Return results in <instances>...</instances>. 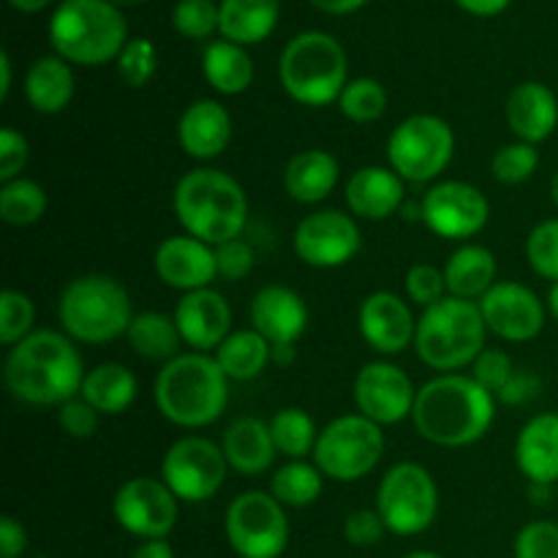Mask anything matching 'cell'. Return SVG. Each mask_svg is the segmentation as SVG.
Instances as JSON below:
<instances>
[{"instance_id": "cell-1", "label": "cell", "mask_w": 558, "mask_h": 558, "mask_svg": "<svg viewBox=\"0 0 558 558\" xmlns=\"http://www.w3.org/2000/svg\"><path fill=\"white\" fill-rule=\"evenodd\" d=\"M85 365L65 332L33 330L11 347L3 379L11 396L27 407H63L85 385Z\"/></svg>"}, {"instance_id": "cell-2", "label": "cell", "mask_w": 558, "mask_h": 558, "mask_svg": "<svg viewBox=\"0 0 558 558\" xmlns=\"http://www.w3.org/2000/svg\"><path fill=\"white\" fill-rule=\"evenodd\" d=\"M496 417V396L474 376L439 374L425 381L414 401V428L439 447H469L483 439Z\"/></svg>"}, {"instance_id": "cell-3", "label": "cell", "mask_w": 558, "mask_h": 558, "mask_svg": "<svg viewBox=\"0 0 558 558\" xmlns=\"http://www.w3.org/2000/svg\"><path fill=\"white\" fill-rule=\"evenodd\" d=\"M174 216L185 234L207 245L238 240L248 221V199L232 174L202 167L185 172L174 185Z\"/></svg>"}, {"instance_id": "cell-4", "label": "cell", "mask_w": 558, "mask_h": 558, "mask_svg": "<svg viewBox=\"0 0 558 558\" xmlns=\"http://www.w3.org/2000/svg\"><path fill=\"white\" fill-rule=\"evenodd\" d=\"M156 407L178 428H207L229 403V379L205 352L178 354L156 376Z\"/></svg>"}, {"instance_id": "cell-5", "label": "cell", "mask_w": 558, "mask_h": 558, "mask_svg": "<svg viewBox=\"0 0 558 558\" xmlns=\"http://www.w3.org/2000/svg\"><path fill=\"white\" fill-rule=\"evenodd\" d=\"M49 44L65 63L104 65L129 44V22L109 0H63L49 20Z\"/></svg>"}, {"instance_id": "cell-6", "label": "cell", "mask_w": 558, "mask_h": 558, "mask_svg": "<svg viewBox=\"0 0 558 558\" xmlns=\"http://www.w3.org/2000/svg\"><path fill=\"white\" fill-rule=\"evenodd\" d=\"M485 332L488 325L480 303L447 294L445 300L423 311L414 349L428 368L439 374H458L466 365H474V360L483 354Z\"/></svg>"}, {"instance_id": "cell-7", "label": "cell", "mask_w": 558, "mask_h": 558, "mask_svg": "<svg viewBox=\"0 0 558 558\" xmlns=\"http://www.w3.org/2000/svg\"><path fill=\"white\" fill-rule=\"evenodd\" d=\"M278 80L289 98L303 107H327L349 85L347 52L330 33L305 31L283 47Z\"/></svg>"}, {"instance_id": "cell-8", "label": "cell", "mask_w": 558, "mask_h": 558, "mask_svg": "<svg viewBox=\"0 0 558 558\" xmlns=\"http://www.w3.org/2000/svg\"><path fill=\"white\" fill-rule=\"evenodd\" d=\"M134 305L120 281L109 276H80L60 292L58 322L71 341L109 343L125 336Z\"/></svg>"}, {"instance_id": "cell-9", "label": "cell", "mask_w": 558, "mask_h": 558, "mask_svg": "<svg viewBox=\"0 0 558 558\" xmlns=\"http://www.w3.org/2000/svg\"><path fill=\"white\" fill-rule=\"evenodd\" d=\"M385 456L381 425L363 414H343L319 430L314 463L327 480L357 483L379 466Z\"/></svg>"}, {"instance_id": "cell-10", "label": "cell", "mask_w": 558, "mask_h": 558, "mask_svg": "<svg viewBox=\"0 0 558 558\" xmlns=\"http://www.w3.org/2000/svg\"><path fill=\"white\" fill-rule=\"evenodd\" d=\"M376 512L396 537H417L428 532L439 515L436 480L420 463H396L376 490Z\"/></svg>"}, {"instance_id": "cell-11", "label": "cell", "mask_w": 558, "mask_h": 558, "mask_svg": "<svg viewBox=\"0 0 558 558\" xmlns=\"http://www.w3.org/2000/svg\"><path fill=\"white\" fill-rule=\"evenodd\" d=\"M456 134L436 114H412L401 120L387 140V161L407 183H430L450 167Z\"/></svg>"}, {"instance_id": "cell-12", "label": "cell", "mask_w": 558, "mask_h": 558, "mask_svg": "<svg viewBox=\"0 0 558 558\" xmlns=\"http://www.w3.org/2000/svg\"><path fill=\"white\" fill-rule=\"evenodd\" d=\"M223 532L240 558H281L289 545V518L272 494L245 490L227 507Z\"/></svg>"}, {"instance_id": "cell-13", "label": "cell", "mask_w": 558, "mask_h": 558, "mask_svg": "<svg viewBox=\"0 0 558 558\" xmlns=\"http://www.w3.org/2000/svg\"><path fill=\"white\" fill-rule=\"evenodd\" d=\"M229 463L218 445L205 436H183L161 461V480L180 501L199 505L223 488Z\"/></svg>"}, {"instance_id": "cell-14", "label": "cell", "mask_w": 558, "mask_h": 558, "mask_svg": "<svg viewBox=\"0 0 558 558\" xmlns=\"http://www.w3.org/2000/svg\"><path fill=\"white\" fill-rule=\"evenodd\" d=\"M178 496L163 480L131 477L112 499V515L123 532L145 539H167L178 526Z\"/></svg>"}, {"instance_id": "cell-15", "label": "cell", "mask_w": 558, "mask_h": 558, "mask_svg": "<svg viewBox=\"0 0 558 558\" xmlns=\"http://www.w3.org/2000/svg\"><path fill=\"white\" fill-rule=\"evenodd\" d=\"M423 221L434 234L445 240H469L485 229L490 205L483 191L463 180H445L425 191Z\"/></svg>"}, {"instance_id": "cell-16", "label": "cell", "mask_w": 558, "mask_h": 558, "mask_svg": "<svg viewBox=\"0 0 558 558\" xmlns=\"http://www.w3.org/2000/svg\"><path fill=\"white\" fill-rule=\"evenodd\" d=\"M294 254L300 262L319 270L343 267L357 256L363 238L352 216L341 210H316L294 229Z\"/></svg>"}, {"instance_id": "cell-17", "label": "cell", "mask_w": 558, "mask_h": 558, "mask_svg": "<svg viewBox=\"0 0 558 558\" xmlns=\"http://www.w3.org/2000/svg\"><path fill=\"white\" fill-rule=\"evenodd\" d=\"M414 392L412 379L392 363H368L354 379V403L360 414L376 425H398L412 417Z\"/></svg>"}, {"instance_id": "cell-18", "label": "cell", "mask_w": 558, "mask_h": 558, "mask_svg": "<svg viewBox=\"0 0 558 558\" xmlns=\"http://www.w3.org/2000/svg\"><path fill=\"white\" fill-rule=\"evenodd\" d=\"M480 311L488 332L505 341H532L545 327V305L529 287L515 281H499L483 300Z\"/></svg>"}, {"instance_id": "cell-19", "label": "cell", "mask_w": 558, "mask_h": 558, "mask_svg": "<svg viewBox=\"0 0 558 558\" xmlns=\"http://www.w3.org/2000/svg\"><path fill=\"white\" fill-rule=\"evenodd\" d=\"M365 343L379 354H401L417 336V322L403 298L392 292H374L363 300L357 316Z\"/></svg>"}, {"instance_id": "cell-20", "label": "cell", "mask_w": 558, "mask_h": 558, "mask_svg": "<svg viewBox=\"0 0 558 558\" xmlns=\"http://www.w3.org/2000/svg\"><path fill=\"white\" fill-rule=\"evenodd\" d=\"M174 325L194 352H216L232 332V308L216 289H196L180 298Z\"/></svg>"}, {"instance_id": "cell-21", "label": "cell", "mask_w": 558, "mask_h": 558, "mask_svg": "<svg viewBox=\"0 0 558 558\" xmlns=\"http://www.w3.org/2000/svg\"><path fill=\"white\" fill-rule=\"evenodd\" d=\"M153 265H156L158 278L169 289H180L185 294L207 289L218 276L216 248L191 234H174V238L163 240Z\"/></svg>"}, {"instance_id": "cell-22", "label": "cell", "mask_w": 558, "mask_h": 558, "mask_svg": "<svg viewBox=\"0 0 558 558\" xmlns=\"http://www.w3.org/2000/svg\"><path fill=\"white\" fill-rule=\"evenodd\" d=\"M251 327L270 341V347H294L308 327V305L294 289L270 283L251 300Z\"/></svg>"}, {"instance_id": "cell-23", "label": "cell", "mask_w": 558, "mask_h": 558, "mask_svg": "<svg viewBox=\"0 0 558 558\" xmlns=\"http://www.w3.org/2000/svg\"><path fill=\"white\" fill-rule=\"evenodd\" d=\"M178 140L185 156L196 158V161L218 158L232 142V114L227 112L223 104L213 101V98H199L180 114Z\"/></svg>"}, {"instance_id": "cell-24", "label": "cell", "mask_w": 558, "mask_h": 558, "mask_svg": "<svg viewBox=\"0 0 558 558\" xmlns=\"http://www.w3.org/2000/svg\"><path fill=\"white\" fill-rule=\"evenodd\" d=\"M349 210L365 221H385L403 207V178L387 167H363L349 178L347 189Z\"/></svg>"}, {"instance_id": "cell-25", "label": "cell", "mask_w": 558, "mask_h": 558, "mask_svg": "<svg viewBox=\"0 0 558 558\" xmlns=\"http://www.w3.org/2000/svg\"><path fill=\"white\" fill-rule=\"evenodd\" d=\"M507 123L518 142L539 145L558 125V98L543 82H521L507 98Z\"/></svg>"}, {"instance_id": "cell-26", "label": "cell", "mask_w": 558, "mask_h": 558, "mask_svg": "<svg viewBox=\"0 0 558 558\" xmlns=\"http://www.w3.org/2000/svg\"><path fill=\"white\" fill-rule=\"evenodd\" d=\"M515 466L529 483H558V414L545 412L529 420L515 439Z\"/></svg>"}, {"instance_id": "cell-27", "label": "cell", "mask_w": 558, "mask_h": 558, "mask_svg": "<svg viewBox=\"0 0 558 558\" xmlns=\"http://www.w3.org/2000/svg\"><path fill=\"white\" fill-rule=\"evenodd\" d=\"M221 450L227 456L229 469L245 474V477H256V474L267 472L278 456L270 423H262L259 417L234 420L227 434H223Z\"/></svg>"}, {"instance_id": "cell-28", "label": "cell", "mask_w": 558, "mask_h": 558, "mask_svg": "<svg viewBox=\"0 0 558 558\" xmlns=\"http://www.w3.org/2000/svg\"><path fill=\"white\" fill-rule=\"evenodd\" d=\"M338 174L341 169H338L336 156L314 147V150H303L289 158L283 169V189L300 205H319L338 185Z\"/></svg>"}, {"instance_id": "cell-29", "label": "cell", "mask_w": 558, "mask_h": 558, "mask_svg": "<svg viewBox=\"0 0 558 558\" xmlns=\"http://www.w3.org/2000/svg\"><path fill=\"white\" fill-rule=\"evenodd\" d=\"M25 98L38 114H58L74 98V74L71 63L60 54H44L33 60L25 74Z\"/></svg>"}, {"instance_id": "cell-30", "label": "cell", "mask_w": 558, "mask_h": 558, "mask_svg": "<svg viewBox=\"0 0 558 558\" xmlns=\"http://www.w3.org/2000/svg\"><path fill=\"white\" fill-rule=\"evenodd\" d=\"M447 294L461 300H483L496 287V256L485 245H461L445 265Z\"/></svg>"}, {"instance_id": "cell-31", "label": "cell", "mask_w": 558, "mask_h": 558, "mask_svg": "<svg viewBox=\"0 0 558 558\" xmlns=\"http://www.w3.org/2000/svg\"><path fill=\"white\" fill-rule=\"evenodd\" d=\"M281 20V0H221V36L251 47L276 31Z\"/></svg>"}, {"instance_id": "cell-32", "label": "cell", "mask_w": 558, "mask_h": 558, "mask_svg": "<svg viewBox=\"0 0 558 558\" xmlns=\"http://www.w3.org/2000/svg\"><path fill=\"white\" fill-rule=\"evenodd\" d=\"M202 71H205L207 85L221 96H240L254 82L251 54L245 52V47L227 41V38L207 44L205 54H202Z\"/></svg>"}, {"instance_id": "cell-33", "label": "cell", "mask_w": 558, "mask_h": 558, "mask_svg": "<svg viewBox=\"0 0 558 558\" xmlns=\"http://www.w3.org/2000/svg\"><path fill=\"white\" fill-rule=\"evenodd\" d=\"M80 396L98 414H123L136 401V376L123 363H101L87 371Z\"/></svg>"}, {"instance_id": "cell-34", "label": "cell", "mask_w": 558, "mask_h": 558, "mask_svg": "<svg viewBox=\"0 0 558 558\" xmlns=\"http://www.w3.org/2000/svg\"><path fill=\"white\" fill-rule=\"evenodd\" d=\"M216 363L229 381H251L272 363V347L265 336L251 330L229 332L227 341L216 349Z\"/></svg>"}, {"instance_id": "cell-35", "label": "cell", "mask_w": 558, "mask_h": 558, "mask_svg": "<svg viewBox=\"0 0 558 558\" xmlns=\"http://www.w3.org/2000/svg\"><path fill=\"white\" fill-rule=\"evenodd\" d=\"M125 336H129L131 347H134L140 357L161 360V363L178 357V349L183 343V336H180L178 325H174V316L153 314V311L136 314Z\"/></svg>"}, {"instance_id": "cell-36", "label": "cell", "mask_w": 558, "mask_h": 558, "mask_svg": "<svg viewBox=\"0 0 558 558\" xmlns=\"http://www.w3.org/2000/svg\"><path fill=\"white\" fill-rule=\"evenodd\" d=\"M325 490V474L316 463L289 461L272 474L270 494L281 501L283 507H311Z\"/></svg>"}, {"instance_id": "cell-37", "label": "cell", "mask_w": 558, "mask_h": 558, "mask_svg": "<svg viewBox=\"0 0 558 558\" xmlns=\"http://www.w3.org/2000/svg\"><path fill=\"white\" fill-rule=\"evenodd\" d=\"M270 434L276 441V450L287 456L289 461H305V456H314L316 439H319L314 420L298 407L276 412V417L270 420Z\"/></svg>"}, {"instance_id": "cell-38", "label": "cell", "mask_w": 558, "mask_h": 558, "mask_svg": "<svg viewBox=\"0 0 558 558\" xmlns=\"http://www.w3.org/2000/svg\"><path fill=\"white\" fill-rule=\"evenodd\" d=\"M47 213V191L36 180L16 178L0 189V218L9 227H31Z\"/></svg>"}, {"instance_id": "cell-39", "label": "cell", "mask_w": 558, "mask_h": 558, "mask_svg": "<svg viewBox=\"0 0 558 558\" xmlns=\"http://www.w3.org/2000/svg\"><path fill=\"white\" fill-rule=\"evenodd\" d=\"M338 109L343 118L352 123H374L387 112V90L381 82L371 80V76H357L349 80L343 87L341 98H338Z\"/></svg>"}, {"instance_id": "cell-40", "label": "cell", "mask_w": 558, "mask_h": 558, "mask_svg": "<svg viewBox=\"0 0 558 558\" xmlns=\"http://www.w3.org/2000/svg\"><path fill=\"white\" fill-rule=\"evenodd\" d=\"M174 31L191 41H205L221 31V5L213 0H178L172 9Z\"/></svg>"}, {"instance_id": "cell-41", "label": "cell", "mask_w": 558, "mask_h": 558, "mask_svg": "<svg viewBox=\"0 0 558 558\" xmlns=\"http://www.w3.org/2000/svg\"><path fill=\"white\" fill-rule=\"evenodd\" d=\"M33 322H36L33 300L27 294L16 292V289H5L0 294V343L16 347L22 338L33 332Z\"/></svg>"}, {"instance_id": "cell-42", "label": "cell", "mask_w": 558, "mask_h": 558, "mask_svg": "<svg viewBox=\"0 0 558 558\" xmlns=\"http://www.w3.org/2000/svg\"><path fill=\"white\" fill-rule=\"evenodd\" d=\"M537 145H529V142H512V145H505L501 150H496L494 161H490V172H494V178L505 185L526 183V180L537 172Z\"/></svg>"}, {"instance_id": "cell-43", "label": "cell", "mask_w": 558, "mask_h": 558, "mask_svg": "<svg viewBox=\"0 0 558 558\" xmlns=\"http://www.w3.org/2000/svg\"><path fill=\"white\" fill-rule=\"evenodd\" d=\"M526 259L539 278L558 281V218L539 221L529 232Z\"/></svg>"}, {"instance_id": "cell-44", "label": "cell", "mask_w": 558, "mask_h": 558, "mask_svg": "<svg viewBox=\"0 0 558 558\" xmlns=\"http://www.w3.org/2000/svg\"><path fill=\"white\" fill-rule=\"evenodd\" d=\"M156 69H158V54L150 38L145 36L129 38V44H125L123 52H120L118 58L120 80H123L129 87H145L147 82L156 76Z\"/></svg>"}, {"instance_id": "cell-45", "label": "cell", "mask_w": 558, "mask_h": 558, "mask_svg": "<svg viewBox=\"0 0 558 558\" xmlns=\"http://www.w3.org/2000/svg\"><path fill=\"white\" fill-rule=\"evenodd\" d=\"M407 298L409 303L420 305V308H430L439 300L447 298V281H445V270L434 265H414L409 267L407 272Z\"/></svg>"}, {"instance_id": "cell-46", "label": "cell", "mask_w": 558, "mask_h": 558, "mask_svg": "<svg viewBox=\"0 0 558 558\" xmlns=\"http://www.w3.org/2000/svg\"><path fill=\"white\" fill-rule=\"evenodd\" d=\"M515 558H558V523L532 521L515 534Z\"/></svg>"}, {"instance_id": "cell-47", "label": "cell", "mask_w": 558, "mask_h": 558, "mask_svg": "<svg viewBox=\"0 0 558 558\" xmlns=\"http://www.w3.org/2000/svg\"><path fill=\"white\" fill-rule=\"evenodd\" d=\"M472 376L485 387V390L499 396V392L505 390L507 381L515 376V368H512V360L507 352H501V349H483V354L474 360Z\"/></svg>"}, {"instance_id": "cell-48", "label": "cell", "mask_w": 558, "mask_h": 558, "mask_svg": "<svg viewBox=\"0 0 558 558\" xmlns=\"http://www.w3.org/2000/svg\"><path fill=\"white\" fill-rule=\"evenodd\" d=\"M385 534L387 526L376 510H354L343 518V539L354 548H374Z\"/></svg>"}, {"instance_id": "cell-49", "label": "cell", "mask_w": 558, "mask_h": 558, "mask_svg": "<svg viewBox=\"0 0 558 558\" xmlns=\"http://www.w3.org/2000/svg\"><path fill=\"white\" fill-rule=\"evenodd\" d=\"M254 259H256L254 248H251L243 238L216 245L218 276L227 278V281H240V278L251 276V270H254Z\"/></svg>"}, {"instance_id": "cell-50", "label": "cell", "mask_w": 558, "mask_h": 558, "mask_svg": "<svg viewBox=\"0 0 558 558\" xmlns=\"http://www.w3.org/2000/svg\"><path fill=\"white\" fill-rule=\"evenodd\" d=\"M58 423L71 439H90L98 428V412L82 396L58 407Z\"/></svg>"}, {"instance_id": "cell-51", "label": "cell", "mask_w": 558, "mask_h": 558, "mask_svg": "<svg viewBox=\"0 0 558 558\" xmlns=\"http://www.w3.org/2000/svg\"><path fill=\"white\" fill-rule=\"evenodd\" d=\"M27 156V140L11 125L0 129V180L11 183V180L22 178V169H25Z\"/></svg>"}, {"instance_id": "cell-52", "label": "cell", "mask_w": 558, "mask_h": 558, "mask_svg": "<svg viewBox=\"0 0 558 558\" xmlns=\"http://www.w3.org/2000/svg\"><path fill=\"white\" fill-rule=\"evenodd\" d=\"M539 396V379L534 374H515L510 381L505 385V390L499 392V401L507 403V407H521V403L534 401Z\"/></svg>"}, {"instance_id": "cell-53", "label": "cell", "mask_w": 558, "mask_h": 558, "mask_svg": "<svg viewBox=\"0 0 558 558\" xmlns=\"http://www.w3.org/2000/svg\"><path fill=\"white\" fill-rule=\"evenodd\" d=\"M27 550V532L16 518H0V558H20Z\"/></svg>"}, {"instance_id": "cell-54", "label": "cell", "mask_w": 558, "mask_h": 558, "mask_svg": "<svg viewBox=\"0 0 558 558\" xmlns=\"http://www.w3.org/2000/svg\"><path fill=\"white\" fill-rule=\"evenodd\" d=\"M458 5H461L466 14H474V16H496L501 14V11L510 9L512 0H456Z\"/></svg>"}, {"instance_id": "cell-55", "label": "cell", "mask_w": 558, "mask_h": 558, "mask_svg": "<svg viewBox=\"0 0 558 558\" xmlns=\"http://www.w3.org/2000/svg\"><path fill=\"white\" fill-rule=\"evenodd\" d=\"M311 3L330 16H347V14H354V11L363 9L368 0H311Z\"/></svg>"}, {"instance_id": "cell-56", "label": "cell", "mask_w": 558, "mask_h": 558, "mask_svg": "<svg viewBox=\"0 0 558 558\" xmlns=\"http://www.w3.org/2000/svg\"><path fill=\"white\" fill-rule=\"evenodd\" d=\"M131 558H174V548L167 539H145Z\"/></svg>"}, {"instance_id": "cell-57", "label": "cell", "mask_w": 558, "mask_h": 558, "mask_svg": "<svg viewBox=\"0 0 558 558\" xmlns=\"http://www.w3.org/2000/svg\"><path fill=\"white\" fill-rule=\"evenodd\" d=\"M11 76H14V71H11V54L5 52H0V98H9V93H11Z\"/></svg>"}, {"instance_id": "cell-58", "label": "cell", "mask_w": 558, "mask_h": 558, "mask_svg": "<svg viewBox=\"0 0 558 558\" xmlns=\"http://www.w3.org/2000/svg\"><path fill=\"white\" fill-rule=\"evenodd\" d=\"M298 360V347H272V363L289 368Z\"/></svg>"}, {"instance_id": "cell-59", "label": "cell", "mask_w": 558, "mask_h": 558, "mask_svg": "<svg viewBox=\"0 0 558 558\" xmlns=\"http://www.w3.org/2000/svg\"><path fill=\"white\" fill-rule=\"evenodd\" d=\"M11 5H14L16 11H22V14H38V11L47 9L52 0H9Z\"/></svg>"}, {"instance_id": "cell-60", "label": "cell", "mask_w": 558, "mask_h": 558, "mask_svg": "<svg viewBox=\"0 0 558 558\" xmlns=\"http://www.w3.org/2000/svg\"><path fill=\"white\" fill-rule=\"evenodd\" d=\"M550 490L554 485H537V483H529V496H532L534 505H545L550 499Z\"/></svg>"}, {"instance_id": "cell-61", "label": "cell", "mask_w": 558, "mask_h": 558, "mask_svg": "<svg viewBox=\"0 0 558 558\" xmlns=\"http://www.w3.org/2000/svg\"><path fill=\"white\" fill-rule=\"evenodd\" d=\"M548 311H550V316L558 322V281L550 287V292H548Z\"/></svg>"}, {"instance_id": "cell-62", "label": "cell", "mask_w": 558, "mask_h": 558, "mask_svg": "<svg viewBox=\"0 0 558 558\" xmlns=\"http://www.w3.org/2000/svg\"><path fill=\"white\" fill-rule=\"evenodd\" d=\"M109 3H114L118 9H131V5H140L145 3V0H109Z\"/></svg>"}, {"instance_id": "cell-63", "label": "cell", "mask_w": 558, "mask_h": 558, "mask_svg": "<svg viewBox=\"0 0 558 558\" xmlns=\"http://www.w3.org/2000/svg\"><path fill=\"white\" fill-rule=\"evenodd\" d=\"M403 558H441L439 554H430V550H414V554L403 556Z\"/></svg>"}, {"instance_id": "cell-64", "label": "cell", "mask_w": 558, "mask_h": 558, "mask_svg": "<svg viewBox=\"0 0 558 558\" xmlns=\"http://www.w3.org/2000/svg\"><path fill=\"white\" fill-rule=\"evenodd\" d=\"M550 196H554V205L558 207V172L554 174V180H550Z\"/></svg>"}]
</instances>
